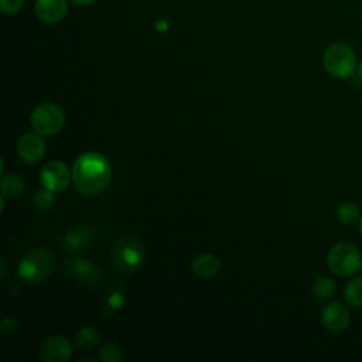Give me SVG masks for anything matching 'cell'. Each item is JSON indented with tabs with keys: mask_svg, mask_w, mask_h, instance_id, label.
<instances>
[{
	"mask_svg": "<svg viewBox=\"0 0 362 362\" xmlns=\"http://www.w3.org/2000/svg\"><path fill=\"white\" fill-rule=\"evenodd\" d=\"M112 170L107 160L98 153L81 154L72 167V181L83 195H96L109 185Z\"/></svg>",
	"mask_w": 362,
	"mask_h": 362,
	"instance_id": "1",
	"label": "cell"
},
{
	"mask_svg": "<svg viewBox=\"0 0 362 362\" xmlns=\"http://www.w3.org/2000/svg\"><path fill=\"white\" fill-rule=\"evenodd\" d=\"M146 246L143 240L134 235H123L117 238L110 249L112 266L124 274L140 270L146 260Z\"/></svg>",
	"mask_w": 362,
	"mask_h": 362,
	"instance_id": "2",
	"label": "cell"
},
{
	"mask_svg": "<svg viewBox=\"0 0 362 362\" xmlns=\"http://www.w3.org/2000/svg\"><path fill=\"white\" fill-rule=\"evenodd\" d=\"M54 269V256L48 249L37 247L27 252L17 267L21 281L27 284H38L45 280Z\"/></svg>",
	"mask_w": 362,
	"mask_h": 362,
	"instance_id": "3",
	"label": "cell"
},
{
	"mask_svg": "<svg viewBox=\"0 0 362 362\" xmlns=\"http://www.w3.org/2000/svg\"><path fill=\"white\" fill-rule=\"evenodd\" d=\"M322 65L331 76L345 79L356 71V54L348 44L334 42L324 51Z\"/></svg>",
	"mask_w": 362,
	"mask_h": 362,
	"instance_id": "4",
	"label": "cell"
},
{
	"mask_svg": "<svg viewBox=\"0 0 362 362\" xmlns=\"http://www.w3.org/2000/svg\"><path fill=\"white\" fill-rule=\"evenodd\" d=\"M362 263V255L352 242H338L328 250L327 264L339 277L354 276Z\"/></svg>",
	"mask_w": 362,
	"mask_h": 362,
	"instance_id": "5",
	"label": "cell"
},
{
	"mask_svg": "<svg viewBox=\"0 0 362 362\" xmlns=\"http://www.w3.org/2000/svg\"><path fill=\"white\" fill-rule=\"evenodd\" d=\"M64 123V110L52 102H42L37 105L30 115V124L33 130L41 136H49L59 132Z\"/></svg>",
	"mask_w": 362,
	"mask_h": 362,
	"instance_id": "6",
	"label": "cell"
},
{
	"mask_svg": "<svg viewBox=\"0 0 362 362\" xmlns=\"http://www.w3.org/2000/svg\"><path fill=\"white\" fill-rule=\"evenodd\" d=\"M62 269L65 274L75 280L78 284L89 288H99L105 281V276L96 267V264L83 257L65 259Z\"/></svg>",
	"mask_w": 362,
	"mask_h": 362,
	"instance_id": "7",
	"label": "cell"
},
{
	"mask_svg": "<svg viewBox=\"0 0 362 362\" xmlns=\"http://www.w3.org/2000/svg\"><path fill=\"white\" fill-rule=\"evenodd\" d=\"M40 181L44 188L52 192H61L71 181V173L62 161L51 160L42 165L40 171Z\"/></svg>",
	"mask_w": 362,
	"mask_h": 362,
	"instance_id": "8",
	"label": "cell"
},
{
	"mask_svg": "<svg viewBox=\"0 0 362 362\" xmlns=\"http://www.w3.org/2000/svg\"><path fill=\"white\" fill-rule=\"evenodd\" d=\"M320 320L327 331L342 332L351 324V314L349 310L342 303L332 301L322 307L320 313Z\"/></svg>",
	"mask_w": 362,
	"mask_h": 362,
	"instance_id": "9",
	"label": "cell"
},
{
	"mask_svg": "<svg viewBox=\"0 0 362 362\" xmlns=\"http://www.w3.org/2000/svg\"><path fill=\"white\" fill-rule=\"evenodd\" d=\"M72 344L62 335L47 338L40 346V358L42 362H65L72 355Z\"/></svg>",
	"mask_w": 362,
	"mask_h": 362,
	"instance_id": "10",
	"label": "cell"
},
{
	"mask_svg": "<svg viewBox=\"0 0 362 362\" xmlns=\"http://www.w3.org/2000/svg\"><path fill=\"white\" fill-rule=\"evenodd\" d=\"M47 146L41 134L38 133H27L20 140L17 141V154L18 157L28 163V164H35L38 163L44 154H45Z\"/></svg>",
	"mask_w": 362,
	"mask_h": 362,
	"instance_id": "11",
	"label": "cell"
},
{
	"mask_svg": "<svg viewBox=\"0 0 362 362\" xmlns=\"http://www.w3.org/2000/svg\"><path fill=\"white\" fill-rule=\"evenodd\" d=\"M93 239V229L88 225H76L72 229H69L62 240L61 246L65 253H75L76 250H81L82 247L88 246Z\"/></svg>",
	"mask_w": 362,
	"mask_h": 362,
	"instance_id": "12",
	"label": "cell"
},
{
	"mask_svg": "<svg viewBox=\"0 0 362 362\" xmlns=\"http://www.w3.org/2000/svg\"><path fill=\"white\" fill-rule=\"evenodd\" d=\"M66 0H37L35 13L37 17L45 24H55L61 21L66 14Z\"/></svg>",
	"mask_w": 362,
	"mask_h": 362,
	"instance_id": "13",
	"label": "cell"
},
{
	"mask_svg": "<svg viewBox=\"0 0 362 362\" xmlns=\"http://www.w3.org/2000/svg\"><path fill=\"white\" fill-rule=\"evenodd\" d=\"M219 269H221V262L212 253L198 255L191 263L192 273L201 279H209L215 276L219 272Z\"/></svg>",
	"mask_w": 362,
	"mask_h": 362,
	"instance_id": "14",
	"label": "cell"
},
{
	"mask_svg": "<svg viewBox=\"0 0 362 362\" xmlns=\"http://www.w3.org/2000/svg\"><path fill=\"white\" fill-rule=\"evenodd\" d=\"M100 342V334L95 327H82L74 339V346L78 351H89L99 345Z\"/></svg>",
	"mask_w": 362,
	"mask_h": 362,
	"instance_id": "15",
	"label": "cell"
},
{
	"mask_svg": "<svg viewBox=\"0 0 362 362\" xmlns=\"http://www.w3.org/2000/svg\"><path fill=\"white\" fill-rule=\"evenodd\" d=\"M344 298L348 305L362 308V276L352 277L344 287Z\"/></svg>",
	"mask_w": 362,
	"mask_h": 362,
	"instance_id": "16",
	"label": "cell"
},
{
	"mask_svg": "<svg viewBox=\"0 0 362 362\" xmlns=\"http://www.w3.org/2000/svg\"><path fill=\"white\" fill-rule=\"evenodd\" d=\"M311 290H313V296L315 297V300L322 303V301L329 300L334 296V293H335V283L328 276H320V277H317L314 280Z\"/></svg>",
	"mask_w": 362,
	"mask_h": 362,
	"instance_id": "17",
	"label": "cell"
},
{
	"mask_svg": "<svg viewBox=\"0 0 362 362\" xmlns=\"http://www.w3.org/2000/svg\"><path fill=\"white\" fill-rule=\"evenodd\" d=\"M335 216L342 225H354L359 221L361 212H359V208L354 202L345 201L337 206Z\"/></svg>",
	"mask_w": 362,
	"mask_h": 362,
	"instance_id": "18",
	"label": "cell"
},
{
	"mask_svg": "<svg viewBox=\"0 0 362 362\" xmlns=\"http://www.w3.org/2000/svg\"><path fill=\"white\" fill-rule=\"evenodd\" d=\"M24 192V182L16 174L3 175L1 178V195L6 198H18Z\"/></svg>",
	"mask_w": 362,
	"mask_h": 362,
	"instance_id": "19",
	"label": "cell"
},
{
	"mask_svg": "<svg viewBox=\"0 0 362 362\" xmlns=\"http://www.w3.org/2000/svg\"><path fill=\"white\" fill-rule=\"evenodd\" d=\"M124 303V287L122 284L110 286L109 290L105 294V308L110 313H115L119 310Z\"/></svg>",
	"mask_w": 362,
	"mask_h": 362,
	"instance_id": "20",
	"label": "cell"
},
{
	"mask_svg": "<svg viewBox=\"0 0 362 362\" xmlns=\"http://www.w3.org/2000/svg\"><path fill=\"white\" fill-rule=\"evenodd\" d=\"M122 358H123L122 351L115 342H106L98 351V359L103 362H119L122 361Z\"/></svg>",
	"mask_w": 362,
	"mask_h": 362,
	"instance_id": "21",
	"label": "cell"
},
{
	"mask_svg": "<svg viewBox=\"0 0 362 362\" xmlns=\"http://www.w3.org/2000/svg\"><path fill=\"white\" fill-rule=\"evenodd\" d=\"M33 202H34V206H35L38 211H48V209L54 205V202H55L54 192L42 187V188L38 189L37 194L34 195Z\"/></svg>",
	"mask_w": 362,
	"mask_h": 362,
	"instance_id": "22",
	"label": "cell"
},
{
	"mask_svg": "<svg viewBox=\"0 0 362 362\" xmlns=\"http://www.w3.org/2000/svg\"><path fill=\"white\" fill-rule=\"evenodd\" d=\"M23 3H24V0H0V7H1L3 13L14 14L21 8Z\"/></svg>",
	"mask_w": 362,
	"mask_h": 362,
	"instance_id": "23",
	"label": "cell"
},
{
	"mask_svg": "<svg viewBox=\"0 0 362 362\" xmlns=\"http://www.w3.org/2000/svg\"><path fill=\"white\" fill-rule=\"evenodd\" d=\"M17 321L13 317H4L1 321V331L3 332H13L17 328Z\"/></svg>",
	"mask_w": 362,
	"mask_h": 362,
	"instance_id": "24",
	"label": "cell"
},
{
	"mask_svg": "<svg viewBox=\"0 0 362 362\" xmlns=\"http://www.w3.org/2000/svg\"><path fill=\"white\" fill-rule=\"evenodd\" d=\"M0 263H1V279L6 280V277H7V264H6V260L1 259Z\"/></svg>",
	"mask_w": 362,
	"mask_h": 362,
	"instance_id": "25",
	"label": "cell"
},
{
	"mask_svg": "<svg viewBox=\"0 0 362 362\" xmlns=\"http://www.w3.org/2000/svg\"><path fill=\"white\" fill-rule=\"evenodd\" d=\"M72 3H75L76 6H88V4H92L95 0H71Z\"/></svg>",
	"mask_w": 362,
	"mask_h": 362,
	"instance_id": "26",
	"label": "cell"
},
{
	"mask_svg": "<svg viewBox=\"0 0 362 362\" xmlns=\"http://www.w3.org/2000/svg\"><path fill=\"white\" fill-rule=\"evenodd\" d=\"M356 75H358V78L362 81V59H361V62H359L358 66H356Z\"/></svg>",
	"mask_w": 362,
	"mask_h": 362,
	"instance_id": "27",
	"label": "cell"
},
{
	"mask_svg": "<svg viewBox=\"0 0 362 362\" xmlns=\"http://www.w3.org/2000/svg\"><path fill=\"white\" fill-rule=\"evenodd\" d=\"M358 228H359V233H361V236H362V215H361V218H359V221H358Z\"/></svg>",
	"mask_w": 362,
	"mask_h": 362,
	"instance_id": "28",
	"label": "cell"
},
{
	"mask_svg": "<svg viewBox=\"0 0 362 362\" xmlns=\"http://www.w3.org/2000/svg\"><path fill=\"white\" fill-rule=\"evenodd\" d=\"M359 270H361V272H362V263H361V267H359Z\"/></svg>",
	"mask_w": 362,
	"mask_h": 362,
	"instance_id": "29",
	"label": "cell"
}]
</instances>
